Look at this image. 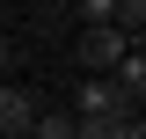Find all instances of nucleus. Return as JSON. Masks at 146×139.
I'll list each match as a JSON object with an SVG mask.
<instances>
[{
  "instance_id": "nucleus-1",
  "label": "nucleus",
  "mask_w": 146,
  "mask_h": 139,
  "mask_svg": "<svg viewBox=\"0 0 146 139\" xmlns=\"http://www.w3.org/2000/svg\"><path fill=\"white\" fill-rule=\"evenodd\" d=\"M66 117H139V110L117 95V81H73V110Z\"/></svg>"
},
{
  "instance_id": "nucleus-2",
  "label": "nucleus",
  "mask_w": 146,
  "mask_h": 139,
  "mask_svg": "<svg viewBox=\"0 0 146 139\" xmlns=\"http://www.w3.org/2000/svg\"><path fill=\"white\" fill-rule=\"evenodd\" d=\"M36 88H22V81H0V139H29V124H36Z\"/></svg>"
},
{
  "instance_id": "nucleus-3",
  "label": "nucleus",
  "mask_w": 146,
  "mask_h": 139,
  "mask_svg": "<svg viewBox=\"0 0 146 139\" xmlns=\"http://www.w3.org/2000/svg\"><path fill=\"white\" fill-rule=\"evenodd\" d=\"M124 51H131V44L102 22V29H80V51H73V59H80L88 73H117V59H124Z\"/></svg>"
},
{
  "instance_id": "nucleus-4",
  "label": "nucleus",
  "mask_w": 146,
  "mask_h": 139,
  "mask_svg": "<svg viewBox=\"0 0 146 139\" xmlns=\"http://www.w3.org/2000/svg\"><path fill=\"white\" fill-rule=\"evenodd\" d=\"M73 139H146L139 117H73Z\"/></svg>"
},
{
  "instance_id": "nucleus-5",
  "label": "nucleus",
  "mask_w": 146,
  "mask_h": 139,
  "mask_svg": "<svg viewBox=\"0 0 146 139\" xmlns=\"http://www.w3.org/2000/svg\"><path fill=\"white\" fill-rule=\"evenodd\" d=\"M29 139H73V117H66V110H36Z\"/></svg>"
},
{
  "instance_id": "nucleus-6",
  "label": "nucleus",
  "mask_w": 146,
  "mask_h": 139,
  "mask_svg": "<svg viewBox=\"0 0 146 139\" xmlns=\"http://www.w3.org/2000/svg\"><path fill=\"white\" fill-rule=\"evenodd\" d=\"M73 15L88 22V29H102V22H110V0H80V7H73Z\"/></svg>"
},
{
  "instance_id": "nucleus-7",
  "label": "nucleus",
  "mask_w": 146,
  "mask_h": 139,
  "mask_svg": "<svg viewBox=\"0 0 146 139\" xmlns=\"http://www.w3.org/2000/svg\"><path fill=\"white\" fill-rule=\"evenodd\" d=\"M7 66H15V51H7V37H0V73H7Z\"/></svg>"
}]
</instances>
